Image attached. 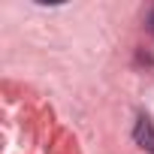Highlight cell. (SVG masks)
Wrapping results in <instances>:
<instances>
[{
	"label": "cell",
	"instance_id": "cell-1",
	"mask_svg": "<svg viewBox=\"0 0 154 154\" xmlns=\"http://www.w3.org/2000/svg\"><path fill=\"white\" fill-rule=\"evenodd\" d=\"M133 139H136V142H139V145H142L145 151H151V154H154V124H151V121H148L145 115H142V118L136 121Z\"/></svg>",
	"mask_w": 154,
	"mask_h": 154
},
{
	"label": "cell",
	"instance_id": "cell-2",
	"mask_svg": "<svg viewBox=\"0 0 154 154\" xmlns=\"http://www.w3.org/2000/svg\"><path fill=\"white\" fill-rule=\"evenodd\" d=\"M148 24H151V33H154V12H151V18H148Z\"/></svg>",
	"mask_w": 154,
	"mask_h": 154
}]
</instances>
